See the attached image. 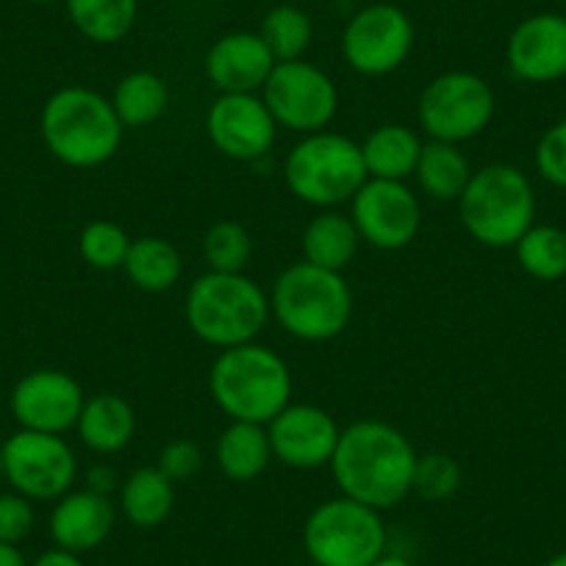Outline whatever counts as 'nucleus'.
<instances>
[{"instance_id": "1", "label": "nucleus", "mask_w": 566, "mask_h": 566, "mask_svg": "<svg viewBox=\"0 0 566 566\" xmlns=\"http://www.w3.org/2000/svg\"><path fill=\"white\" fill-rule=\"evenodd\" d=\"M417 450L395 424L380 419H358L342 428L339 444L331 459V472L339 494L389 511L411 494Z\"/></svg>"}, {"instance_id": "2", "label": "nucleus", "mask_w": 566, "mask_h": 566, "mask_svg": "<svg viewBox=\"0 0 566 566\" xmlns=\"http://www.w3.org/2000/svg\"><path fill=\"white\" fill-rule=\"evenodd\" d=\"M123 123L108 97L90 86H62L45 101L40 134L51 156L75 170H92L117 156Z\"/></svg>"}, {"instance_id": "3", "label": "nucleus", "mask_w": 566, "mask_h": 566, "mask_svg": "<svg viewBox=\"0 0 566 566\" xmlns=\"http://www.w3.org/2000/svg\"><path fill=\"white\" fill-rule=\"evenodd\" d=\"M270 317V295L244 272H203L184 297L189 331L217 350L255 342Z\"/></svg>"}, {"instance_id": "4", "label": "nucleus", "mask_w": 566, "mask_h": 566, "mask_svg": "<svg viewBox=\"0 0 566 566\" xmlns=\"http://www.w3.org/2000/svg\"><path fill=\"white\" fill-rule=\"evenodd\" d=\"M272 319L292 339L319 345L345 334L353 317V292L342 272L308 261L290 264L270 290Z\"/></svg>"}, {"instance_id": "5", "label": "nucleus", "mask_w": 566, "mask_h": 566, "mask_svg": "<svg viewBox=\"0 0 566 566\" xmlns=\"http://www.w3.org/2000/svg\"><path fill=\"white\" fill-rule=\"evenodd\" d=\"M292 373L272 347L250 345L220 350L209 369V391L231 422L266 424L292 402Z\"/></svg>"}, {"instance_id": "6", "label": "nucleus", "mask_w": 566, "mask_h": 566, "mask_svg": "<svg viewBox=\"0 0 566 566\" xmlns=\"http://www.w3.org/2000/svg\"><path fill=\"white\" fill-rule=\"evenodd\" d=\"M459 220L478 244L514 248L536 226V192L520 167L494 161L472 172L459 198Z\"/></svg>"}, {"instance_id": "7", "label": "nucleus", "mask_w": 566, "mask_h": 566, "mask_svg": "<svg viewBox=\"0 0 566 566\" xmlns=\"http://www.w3.org/2000/svg\"><path fill=\"white\" fill-rule=\"evenodd\" d=\"M361 142L334 130L306 134L283 161V181L301 203L314 209H339L367 184Z\"/></svg>"}, {"instance_id": "8", "label": "nucleus", "mask_w": 566, "mask_h": 566, "mask_svg": "<svg viewBox=\"0 0 566 566\" xmlns=\"http://www.w3.org/2000/svg\"><path fill=\"white\" fill-rule=\"evenodd\" d=\"M386 542L380 511L345 494L319 503L303 525V547L314 566H373L386 553Z\"/></svg>"}, {"instance_id": "9", "label": "nucleus", "mask_w": 566, "mask_h": 566, "mask_svg": "<svg viewBox=\"0 0 566 566\" xmlns=\"http://www.w3.org/2000/svg\"><path fill=\"white\" fill-rule=\"evenodd\" d=\"M497 108L492 84L470 70H450L428 81L417 103L419 128L428 139L464 145L489 128Z\"/></svg>"}, {"instance_id": "10", "label": "nucleus", "mask_w": 566, "mask_h": 566, "mask_svg": "<svg viewBox=\"0 0 566 566\" xmlns=\"http://www.w3.org/2000/svg\"><path fill=\"white\" fill-rule=\"evenodd\" d=\"M277 128L295 134H317L334 123L339 112V90L325 70L312 62H277L261 90Z\"/></svg>"}, {"instance_id": "11", "label": "nucleus", "mask_w": 566, "mask_h": 566, "mask_svg": "<svg viewBox=\"0 0 566 566\" xmlns=\"http://www.w3.org/2000/svg\"><path fill=\"white\" fill-rule=\"evenodd\" d=\"M3 478L31 503L59 500L73 492L78 478V459L73 448L56 433L23 431L3 442Z\"/></svg>"}, {"instance_id": "12", "label": "nucleus", "mask_w": 566, "mask_h": 566, "mask_svg": "<svg viewBox=\"0 0 566 566\" xmlns=\"http://www.w3.org/2000/svg\"><path fill=\"white\" fill-rule=\"evenodd\" d=\"M413 48V23L395 3H373L347 20L342 31V59L367 78L395 73Z\"/></svg>"}, {"instance_id": "13", "label": "nucleus", "mask_w": 566, "mask_h": 566, "mask_svg": "<svg viewBox=\"0 0 566 566\" xmlns=\"http://www.w3.org/2000/svg\"><path fill=\"white\" fill-rule=\"evenodd\" d=\"M350 220L369 248L397 253L419 237L422 206L406 181L367 178L350 200Z\"/></svg>"}, {"instance_id": "14", "label": "nucleus", "mask_w": 566, "mask_h": 566, "mask_svg": "<svg viewBox=\"0 0 566 566\" xmlns=\"http://www.w3.org/2000/svg\"><path fill=\"white\" fill-rule=\"evenodd\" d=\"M272 459L283 467L301 472L331 467V459L339 444L342 428L334 413L312 402H290L281 413L266 422Z\"/></svg>"}, {"instance_id": "15", "label": "nucleus", "mask_w": 566, "mask_h": 566, "mask_svg": "<svg viewBox=\"0 0 566 566\" xmlns=\"http://www.w3.org/2000/svg\"><path fill=\"white\" fill-rule=\"evenodd\" d=\"M86 397L78 380L62 369H34L23 375L9 397L14 422L23 431L62 433L78 424Z\"/></svg>"}, {"instance_id": "16", "label": "nucleus", "mask_w": 566, "mask_h": 566, "mask_svg": "<svg viewBox=\"0 0 566 566\" xmlns=\"http://www.w3.org/2000/svg\"><path fill=\"white\" fill-rule=\"evenodd\" d=\"M206 134L217 154L248 165L270 154L277 123L261 95H220L206 112Z\"/></svg>"}, {"instance_id": "17", "label": "nucleus", "mask_w": 566, "mask_h": 566, "mask_svg": "<svg viewBox=\"0 0 566 566\" xmlns=\"http://www.w3.org/2000/svg\"><path fill=\"white\" fill-rule=\"evenodd\" d=\"M509 70L525 84L566 78V18L555 12L531 14L505 42Z\"/></svg>"}, {"instance_id": "18", "label": "nucleus", "mask_w": 566, "mask_h": 566, "mask_svg": "<svg viewBox=\"0 0 566 566\" xmlns=\"http://www.w3.org/2000/svg\"><path fill=\"white\" fill-rule=\"evenodd\" d=\"M275 64L259 31H233L209 48L203 70L220 95H259Z\"/></svg>"}, {"instance_id": "19", "label": "nucleus", "mask_w": 566, "mask_h": 566, "mask_svg": "<svg viewBox=\"0 0 566 566\" xmlns=\"http://www.w3.org/2000/svg\"><path fill=\"white\" fill-rule=\"evenodd\" d=\"M117 522V509L106 494L90 492H67L56 500L51 511V538L56 547L70 549V553H90L97 549L114 531Z\"/></svg>"}, {"instance_id": "20", "label": "nucleus", "mask_w": 566, "mask_h": 566, "mask_svg": "<svg viewBox=\"0 0 566 566\" xmlns=\"http://www.w3.org/2000/svg\"><path fill=\"white\" fill-rule=\"evenodd\" d=\"M75 431L92 453L114 455L134 442L136 411L123 395L103 391L84 402Z\"/></svg>"}, {"instance_id": "21", "label": "nucleus", "mask_w": 566, "mask_h": 566, "mask_svg": "<svg viewBox=\"0 0 566 566\" xmlns=\"http://www.w3.org/2000/svg\"><path fill=\"white\" fill-rule=\"evenodd\" d=\"M422 136L402 123H384L361 142L364 167L369 178L408 181L422 154Z\"/></svg>"}, {"instance_id": "22", "label": "nucleus", "mask_w": 566, "mask_h": 566, "mask_svg": "<svg viewBox=\"0 0 566 566\" xmlns=\"http://www.w3.org/2000/svg\"><path fill=\"white\" fill-rule=\"evenodd\" d=\"M176 509V483L159 467H139L119 483V511L139 531L165 525Z\"/></svg>"}, {"instance_id": "23", "label": "nucleus", "mask_w": 566, "mask_h": 566, "mask_svg": "<svg viewBox=\"0 0 566 566\" xmlns=\"http://www.w3.org/2000/svg\"><path fill=\"white\" fill-rule=\"evenodd\" d=\"M217 467L233 483H250L270 470L272 444L266 424L259 422H231L220 433L214 448Z\"/></svg>"}, {"instance_id": "24", "label": "nucleus", "mask_w": 566, "mask_h": 566, "mask_svg": "<svg viewBox=\"0 0 566 566\" xmlns=\"http://www.w3.org/2000/svg\"><path fill=\"white\" fill-rule=\"evenodd\" d=\"M301 248L303 261H308V264L342 272L356 259L361 237H358L350 214H342L339 209H323L303 228Z\"/></svg>"}, {"instance_id": "25", "label": "nucleus", "mask_w": 566, "mask_h": 566, "mask_svg": "<svg viewBox=\"0 0 566 566\" xmlns=\"http://www.w3.org/2000/svg\"><path fill=\"white\" fill-rule=\"evenodd\" d=\"M472 172L475 170H472L470 159L461 154V145L428 139L422 145V154H419L413 178H417L422 195H428L431 200L459 203Z\"/></svg>"}, {"instance_id": "26", "label": "nucleus", "mask_w": 566, "mask_h": 566, "mask_svg": "<svg viewBox=\"0 0 566 566\" xmlns=\"http://www.w3.org/2000/svg\"><path fill=\"white\" fill-rule=\"evenodd\" d=\"M123 272L139 292L161 295L181 281V250L165 237H139L130 242Z\"/></svg>"}, {"instance_id": "27", "label": "nucleus", "mask_w": 566, "mask_h": 566, "mask_svg": "<svg viewBox=\"0 0 566 566\" xmlns=\"http://www.w3.org/2000/svg\"><path fill=\"white\" fill-rule=\"evenodd\" d=\"M112 106L123 128H148L170 108V86L150 70H134L117 81Z\"/></svg>"}, {"instance_id": "28", "label": "nucleus", "mask_w": 566, "mask_h": 566, "mask_svg": "<svg viewBox=\"0 0 566 566\" xmlns=\"http://www.w3.org/2000/svg\"><path fill=\"white\" fill-rule=\"evenodd\" d=\"M70 23L95 45H114L136 25L139 0H64Z\"/></svg>"}, {"instance_id": "29", "label": "nucleus", "mask_w": 566, "mask_h": 566, "mask_svg": "<svg viewBox=\"0 0 566 566\" xmlns=\"http://www.w3.org/2000/svg\"><path fill=\"white\" fill-rule=\"evenodd\" d=\"M259 36L270 48L275 62H297L312 48L314 25L312 18L297 3H286L283 0V3H277V7H272L264 14Z\"/></svg>"}, {"instance_id": "30", "label": "nucleus", "mask_w": 566, "mask_h": 566, "mask_svg": "<svg viewBox=\"0 0 566 566\" xmlns=\"http://www.w3.org/2000/svg\"><path fill=\"white\" fill-rule=\"evenodd\" d=\"M522 272L533 281L553 283L566 275V231L558 226H533L514 244Z\"/></svg>"}, {"instance_id": "31", "label": "nucleus", "mask_w": 566, "mask_h": 566, "mask_svg": "<svg viewBox=\"0 0 566 566\" xmlns=\"http://www.w3.org/2000/svg\"><path fill=\"white\" fill-rule=\"evenodd\" d=\"M203 259L211 272H244L253 259V237L237 220H217L203 237Z\"/></svg>"}, {"instance_id": "32", "label": "nucleus", "mask_w": 566, "mask_h": 566, "mask_svg": "<svg viewBox=\"0 0 566 566\" xmlns=\"http://www.w3.org/2000/svg\"><path fill=\"white\" fill-rule=\"evenodd\" d=\"M134 239L128 237L123 226L112 220H95L81 231L78 237V250L81 259L92 266V270L101 272H114L123 270L125 255Z\"/></svg>"}, {"instance_id": "33", "label": "nucleus", "mask_w": 566, "mask_h": 566, "mask_svg": "<svg viewBox=\"0 0 566 566\" xmlns=\"http://www.w3.org/2000/svg\"><path fill=\"white\" fill-rule=\"evenodd\" d=\"M464 483V470L459 461L448 453H422L417 455L413 467L411 494H419L428 503H442L450 500Z\"/></svg>"}, {"instance_id": "34", "label": "nucleus", "mask_w": 566, "mask_h": 566, "mask_svg": "<svg viewBox=\"0 0 566 566\" xmlns=\"http://www.w3.org/2000/svg\"><path fill=\"white\" fill-rule=\"evenodd\" d=\"M533 161H536V170L544 181L558 189H566V119L544 130L536 145V154H533Z\"/></svg>"}, {"instance_id": "35", "label": "nucleus", "mask_w": 566, "mask_h": 566, "mask_svg": "<svg viewBox=\"0 0 566 566\" xmlns=\"http://www.w3.org/2000/svg\"><path fill=\"white\" fill-rule=\"evenodd\" d=\"M34 505L29 497L18 492L0 494V542L20 544L34 531Z\"/></svg>"}, {"instance_id": "36", "label": "nucleus", "mask_w": 566, "mask_h": 566, "mask_svg": "<svg viewBox=\"0 0 566 566\" xmlns=\"http://www.w3.org/2000/svg\"><path fill=\"white\" fill-rule=\"evenodd\" d=\"M156 467H159L172 483H184L189 481V478L198 475L200 467H203V453H200L198 444L189 442V439H172V442H167L165 448H161L159 464Z\"/></svg>"}, {"instance_id": "37", "label": "nucleus", "mask_w": 566, "mask_h": 566, "mask_svg": "<svg viewBox=\"0 0 566 566\" xmlns=\"http://www.w3.org/2000/svg\"><path fill=\"white\" fill-rule=\"evenodd\" d=\"M119 478H117V472L112 470V467H106V464H97V467H92L90 472H86V489H90V492H97V494H112V492H119Z\"/></svg>"}, {"instance_id": "38", "label": "nucleus", "mask_w": 566, "mask_h": 566, "mask_svg": "<svg viewBox=\"0 0 566 566\" xmlns=\"http://www.w3.org/2000/svg\"><path fill=\"white\" fill-rule=\"evenodd\" d=\"M31 566H86V564L81 560L78 553H70V549H62V547H53V549H45V553H42L40 558H36Z\"/></svg>"}, {"instance_id": "39", "label": "nucleus", "mask_w": 566, "mask_h": 566, "mask_svg": "<svg viewBox=\"0 0 566 566\" xmlns=\"http://www.w3.org/2000/svg\"><path fill=\"white\" fill-rule=\"evenodd\" d=\"M0 566H31V564L25 560V555L20 553L18 544L0 542Z\"/></svg>"}, {"instance_id": "40", "label": "nucleus", "mask_w": 566, "mask_h": 566, "mask_svg": "<svg viewBox=\"0 0 566 566\" xmlns=\"http://www.w3.org/2000/svg\"><path fill=\"white\" fill-rule=\"evenodd\" d=\"M373 566H417V564H413V560H408V558H402V555L384 553L378 560H375Z\"/></svg>"}, {"instance_id": "41", "label": "nucleus", "mask_w": 566, "mask_h": 566, "mask_svg": "<svg viewBox=\"0 0 566 566\" xmlns=\"http://www.w3.org/2000/svg\"><path fill=\"white\" fill-rule=\"evenodd\" d=\"M544 566H566V549H564V553L553 555V558H549Z\"/></svg>"}, {"instance_id": "42", "label": "nucleus", "mask_w": 566, "mask_h": 566, "mask_svg": "<svg viewBox=\"0 0 566 566\" xmlns=\"http://www.w3.org/2000/svg\"><path fill=\"white\" fill-rule=\"evenodd\" d=\"M0 478H3V444H0Z\"/></svg>"}, {"instance_id": "43", "label": "nucleus", "mask_w": 566, "mask_h": 566, "mask_svg": "<svg viewBox=\"0 0 566 566\" xmlns=\"http://www.w3.org/2000/svg\"><path fill=\"white\" fill-rule=\"evenodd\" d=\"M29 3H40L42 7V3H53V0H29Z\"/></svg>"}, {"instance_id": "44", "label": "nucleus", "mask_w": 566, "mask_h": 566, "mask_svg": "<svg viewBox=\"0 0 566 566\" xmlns=\"http://www.w3.org/2000/svg\"><path fill=\"white\" fill-rule=\"evenodd\" d=\"M286 3H306V0H286Z\"/></svg>"}]
</instances>
